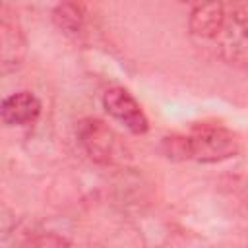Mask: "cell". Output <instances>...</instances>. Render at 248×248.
<instances>
[{
	"label": "cell",
	"instance_id": "8992f818",
	"mask_svg": "<svg viewBox=\"0 0 248 248\" xmlns=\"http://www.w3.org/2000/svg\"><path fill=\"white\" fill-rule=\"evenodd\" d=\"M52 21L62 33L70 37H78L83 31V23H85L83 6L76 2H62L52 10Z\"/></svg>",
	"mask_w": 248,
	"mask_h": 248
},
{
	"label": "cell",
	"instance_id": "7a4b0ae2",
	"mask_svg": "<svg viewBox=\"0 0 248 248\" xmlns=\"http://www.w3.org/2000/svg\"><path fill=\"white\" fill-rule=\"evenodd\" d=\"M78 140L83 151L101 165H112L124 155L118 134L101 118H83L78 122Z\"/></svg>",
	"mask_w": 248,
	"mask_h": 248
},
{
	"label": "cell",
	"instance_id": "52a82bcc",
	"mask_svg": "<svg viewBox=\"0 0 248 248\" xmlns=\"http://www.w3.org/2000/svg\"><path fill=\"white\" fill-rule=\"evenodd\" d=\"M163 153L172 159V161H184L190 159V145H188V136H167L163 138Z\"/></svg>",
	"mask_w": 248,
	"mask_h": 248
},
{
	"label": "cell",
	"instance_id": "6da1fadb",
	"mask_svg": "<svg viewBox=\"0 0 248 248\" xmlns=\"http://www.w3.org/2000/svg\"><path fill=\"white\" fill-rule=\"evenodd\" d=\"M190 159L200 163H219L231 159L240 149L238 136L219 124H198L188 136Z\"/></svg>",
	"mask_w": 248,
	"mask_h": 248
},
{
	"label": "cell",
	"instance_id": "277c9868",
	"mask_svg": "<svg viewBox=\"0 0 248 248\" xmlns=\"http://www.w3.org/2000/svg\"><path fill=\"white\" fill-rule=\"evenodd\" d=\"M227 23V6L221 2H202L190 12L188 27L200 39H217Z\"/></svg>",
	"mask_w": 248,
	"mask_h": 248
},
{
	"label": "cell",
	"instance_id": "3957f363",
	"mask_svg": "<svg viewBox=\"0 0 248 248\" xmlns=\"http://www.w3.org/2000/svg\"><path fill=\"white\" fill-rule=\"evenodd\" d=\"M103 107L128 132L140 136L149 130V120H147L145 112L141 110L140 103L134 99V95L128 89H124V87L107 89L103 95Z\"/></svg>",
	"mask_w": 248,
	"mask_h": 248
},
{
	"label": "cell",
	"instance_id": "5b68a950",
	"mask_svg": "<svg viewBox=\"0 0 248 248\" xmlns=\"http://www.w3.org/2000/svg\"><path fill=\"white\" fill-rule=\"evenodd\" d=\"M41 114V101L31 91H17L0 103V118L8 126L33 124Z\"/></svg>",
	"mask_w": 248,
	"mask_h": 248
}]
</instances>
